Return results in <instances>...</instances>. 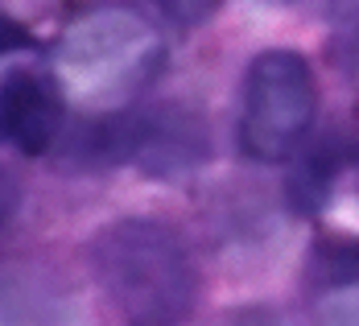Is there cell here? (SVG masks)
<instances>
[{
  "label": "cell",
  "instance_id": "1",
  "mask_svg": "<svg viewBox=\"0 0 359 326\" xmlns=\"http://www.w3.org/2000/svg\"><path fill=\"white\" fill-rule=\"evenodd\" d=\"M91 273L120 326H178L198 301L194 256L161 219H120L91 240Z\"/></svg>",
  "mask_w": 359,
  "mask_h": 326
},
{
  "label": "cell",
  "instance_id": "2",
  "mask_svg": "<svg viewBox=\"0 0 359 326\" xmlns=\"http://www.w3.org/2000/svg\"><path fill=\"white\" fill-rule=\"evenodd\" d=\"M165 67V41L137 8H91L62 34L54 50V79L62 95L87 108L116 111L137 100Z\"/></svg>",
  "mask_w": 359,
  "mask_h": 326
},
{
  "label": "cell",
  "instance_id": "3",
  "mask_svg": "<svg viewBox=\"0 0 359 326\" xmlns=\"http://www.w3.org/2000/svg\"><path fill=\"white\" fill-rule=\"evenodd\" d=\"M318 111V83L297 50L256 54L244 79L240 108V149L252 161H285L306 141Z\"/></svg>",
  "mask_w": 359,
  "mask_h": 326
},
{
  "label": "cell",
  "instance_id": "4",
  "mask_svg": "<svg viewBox=\"0 0 359 326\" xmlns=\"http://www.w3.org/2000/svg\"><path fill=\"white\" fill-rule=\"evenodd\" d=\"M67 95L54 74L13 67L0 74V145H13L17 153H50L62 137Z\"/></svg>",
  "mask_w": 359,
  "mask_h": 326
},
{
  "label": "cell",
  "instance_id": "5",
  "mask_svg": "<svg viewBox=\"0 0 359 326\" xmlns=\"http://www.w3.org/2000/svg\"><path fill=\"white\" fill-rule=\"evenodd\" d=\"M133 157L153 178H182V174L198 170L203 157H207V137H203L198 116L178 108L137 116V149H133Z\"/></svg>",
  "mask_w": 359,
  "mask_h": 326
},
{
  "label": "cell",
  "instance_id": "6",
  "mask_svg": "<svg viewBox=\"0 0 359 326\" xmlns=\"http://www.w3.org/2000/svg\"><path fill=\"white\" fill-rule=\"evenodd\" d=\"M318 322L359 326V240H330L314 252Z\"/></svg>",
  "mask_w": 359,
  "mask_h": 326
},
{
  "label": "cell",
  "instance_id": "7",
  "mask_svg": "<svg viewBox=\"0 0 359 326\" xmlns=\"http://www.w3.org/2000/svg\"><path fill=\"white\" fill-rule=\"evenodd\" d=\"M351 157H355V149H351V141H343V137H330L318 149H310L306 161H302V170L293 174V198H297V207L302 211H314L326 198L330 182L339 178V170Z\"/></svg>",
  "mask_w": 359,
  "mask_h": 326
},
{
  "label": "cell",
  "instance_id": "8",
  "mask_svg": "<svg viewBox=\"0 0 359 326\" xmlns=\"http://www.w3.org/2000/svg\"><path fill=\"white\" fill-rule=\"evenodd\" d=\"M50 297L29 281H0V326H50Z\"/></svg>",
  "mask_w": 359,
  "mask_h": 326
},
{
  "label": "cell",
  "instance_id": "9",
  "mask_svg": "<svg viewBox=\"0 0 359 326\" xmlns=\"http://www.w3.org/2000/svg\"><path fill=\"white\" fill-rule=\"evenodd\" d=\"M157 4L165 8L170 21H178V25H198V21H207V17L215 13L223 0H157Z\"/></svg>",
  "mask_w": 359,
  "mask_h": 326
},
{
  "label": "cell",
  "instance_id": "10",
  "mask_svg": "<svg viewBox=\"0 0 359 326\" xmlns=\"http://www.w3.org/2000/svg\"><path fill=\"white\" fill-rule=\"evenodd\" d=\"M17 207H21V178L0 161V227L17 215Z\"/></svg>",
  "mask_w": 359,
  "mask_h": 326
},
{
  "label": "cell",
  "instance_id": "11",
  "mask_svg": "<svg viewBox=\"0 0 359 326\" xmlns=\"http://www.w3.org/2000/svg\"><path fill=\"white\" fill-rule=\"evenodd\" d=\"M25 46H34L29 29L17 25L13 17H0V54H4V50H25Z\"/></svg>",
  "mask_w": 359,
  "mask_h": 326
},
{
  "label": "cell",
  "instance_id": "12",
  "mask_svg": "<svg viewBox=\"0 0 359 326\" xmlns=\"http://www.w3.org/2000/svg\"><path fill=\"white\" fill-rule=\"evenodd\" d=\"M236 326H285L281 318H273L269 310H248V314H240V322Z\"/></svg>",
  "mask_w": 359,
  "mask_h": 326
}]
</instances>
